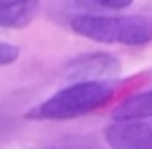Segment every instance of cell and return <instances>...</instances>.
Masks as SVG:
<instances>
[{"instance_id":"cell-6","label":"cell","mask_w":152,"mask_h":149,"mask_svg":"<svg viewBox=\"0 0 152 149\" xmlns=\"http://www.w3.org/2000/svg\"><path fill=\"white\" fill-rule=\"evenodd\" d=\"M18 56H20V51H18L15 46H10V43H0V66L15 63Z\"/></svg>"},{"instance_id":"cell-4","label":"cell","mask_w":152,"mask_h":149,"mask_svg":"<svg viewBox=\"0 0 152 149\" xmlns=\"http://www.w3.org/2000/svg\"><path fill=\"white\" fill-rule=\"evenodd\" d=\"M147 116H152V89L142 91L137 96H129L112 111L114 121H137V119H147Z\"/></svg>"},{"instance_id":"cell-2","label":"cell","mask_w":152,"mask_h":149,"mask_svg":"<svg viewBox=\"0 0 152 149\" xmlns=\"http://www.w3.org/2000/svg\"><path fill=\"white\" fill-rule=\"evenodd\" d=\"M112 96V89L102 81H79L58 94L48 96L43 104H38L36 109L28 111V119H74L99 109L104 101Z\"/></svg>"},{"instance_id":"cell-3","label":"cell","mask_w":152,"mask_h":149,"mask_svg":"<svg viewBox=\"0 0 152 149\" xmlns=\"http://www.w3.org/2000/svg\"><path fill=\"white\" fill-rule=\"evenodd\" d=\"M112 149H152V129L142 121H114L107 126Z\"/></svg>"},{"instance_id":"cell-5","label":"cell","mask_w":152,"mask_h":149,"mask_svg":"<svg viewBox=\"0 0 152 149\" xmlns=\"http://www.w3.org/2000/svg\"><path fill=\"white\" fill-rule=\"evenodd\" d=\"M36 3H0V28H23L33 20Z\"/></svg>"},{"instance_id":"cell-1","label":"cell","mask_w":152,"mask_h":149,"mask_svg":"<svg viewBox=\"0 0 152 149\" xmlns=\"http://www.w3.org/2000/svg\"><path fill=\"white\" fill-rule=\"evenodd\" d=\"M71 31L99 43L145 46L152 41V18L147 15H94L81 13L71 18Z\"/></svg>"}]
</instances>
